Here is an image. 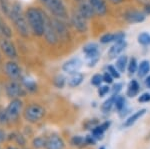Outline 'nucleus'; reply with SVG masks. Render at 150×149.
<instances>
[{
    "label": "nucleus",
    "instance_id": "obj_1",
    "mask_svg": "<svg viewBox=\"0 0 150 149\" xmlns=\"http://www.w3.org/2000/svg\"><path fill=\"white\" fill-rule=\"evenodd\" d=\"M44 15L45 14L37 8H29L26 11L25 16L29 27L37 36L44 34Z\"/></svg>",
    "mask_w": 150,
    "mask_h": 149
},
{
    "label": "nucleus",
    "instance_id": "obj_2",
    "mask_svg": "<svg viewBox=\"0 0 150 149\" xmlns=\"http://www.w3.org/2000/svg\"><path fill=\"white\" fill-rule=\"evenodd\" d=\"M10 17L13 21L16 29L19 32V34L23 37H27L29 35V24L26 19V16L23 15L22 9L19 4L15 3L10 9Z\"/></svg>",
    "mask_w": 150,
    "mask_h": 149
},
{
    "label": "nucleus",
    "instance_id": "obj_3",
    "mask_svg": "<svg viewBox=\"0 0 150 149\" xmlns=\"http://www.w3.org/2000/svg\"><path fill=\"white\" fill-rule=\"evenodd\" d=\"M44 107H42L40 104H37V103H32V104L28 105L23 112L24 118H25L26 121L30 122V123H36V122L40 121L44 117Z\"/></svg>",
    "mask_w": 150,
    "mask_h": 149
},
{
    "label": "nucleus",
    "instance_id": "obj_4",
    "mask_svg": "<svg viewBox=\"0 0 150 149\" xmlns=\"http://www.w3.org/2000/svg\"><path fill=\"white\" fill-rule=\"evenodd\" d=\"M44 6L54 14L55 16L60 18H64L67 16V12L62 0H40Z\"/></svg>",
    "mask_w": 150,
    "mask_h": 149
},
{
    "label": "nucleus",
    "instance_id": "obj_5",
    "mask_svg": "<svg viewBox=\"0 0 150 149\" xmlns=\"http://www.w3.org/2000/svg\"><path fill=\"white\" fill-rule=\"evenodd\" d=\"M22 106L23 103L19 98H14V99L11 100L5 109L9 121H15V120L18 119L21 111H22Z\"/></svg>",
    "mask_w": 150,
    "mask_h": 149
},
{
    "label": "nucleus",
    "instance_id": "obj_6",
    "mask_svg": "<svg viewBox=\"0 0 150 149\" xmlns=\"http://www.w3.org/2000/svg\"><path fill=\"white\" fill-rule=\"evenodd\" d=\"M43 35L46 41L50 44H55L58 41V35L53 26L52 20L47 17L46 14L44 15V34Z\"/></svg>",
    "mask_w": 150,
    "mask_h": 149
},
{
    "label": "nucleus",
    "instance_id": "obj_7",
    "mask_svg": "<svg viewBox=\"0 0 150 149\" xmlns=\"http://www.w3.org/2000/svg\"><path fill=\"white\" fill-rule=\"evenodd\" d=\"M5 91L6 94L11 98H18L21 97V96L25 95V91H24V88L21 84H19L16 81L12 80L9 83L6 84L5 87Z\"/></svg>",
    "mask_w": 150,
    "mask_h": 149
},
{
    "label": "nucleus",
    "instance_id": "obj_8",
    "mask_svg": "<svg viewBox=\"0 0 150 149\" xmlns=\"http://www.w3.org/2000/svg\"><path fill=\"white\" fill-rule=\"evenodd\" d=\"M72 24L78 32H86L87 30V19L79 11L74 12L72 15Z\"/></svg>",
    "mask_w": 150,
    "mask_h": 149
},
{
    "label": "nucleus",
    "instance_id": "obj_9",
    "mask_svg": "<svg viewBox=\"0 0 150 149\" xmlns=\"http://www.w3.org/2000/svg\"><path fill=\"white\" fill-rule=\"evenodd\" d=\"M65 142L60 136L56 134H52L49 137L46 138V144L45 149H64Z\"/></svg>",
    "mask_w": 150,
    "mask_h": 149
},
{
    "label": "nucleus",
    "instance_id": "obj_10",
    "mask_svg": "<svg viewBox=\"0 0 150 149\" xmlns=\"http://www.w3.org/2000/svg\"><path fill=\"white\" fill-rule=\"evenodd\" d=\"M82 66V62L79 58H72L66 61L62 66V69H63L64 72L68 74H73L78 72L79 69L81 68Z\"/></svg>",
    "mask_w": 150,
    "mask_h": 149
},
{
    "label": "nucleus",
    "instance_id": "obj_11",
    "mask_svg": "<svg viewBox=\"0 0 150 149\" xmlns=\"http://www.w3.org/2000/svg\"><path fill=\"white\" fill-rule=\"evenodd\" d=\"M5 71H6V74L12 79V80H16V79L20 78V76H21L20 67L13 61L7 62L5 65Z\"/></svg>",
    "mask_w": 150,
    "mask_h": 149
},
{
    "label": "nucleus",
    "instance_id": "obj_12",
    "mask_svg": "<svg viewBox=\"0 0 150 149\" xmlns=\"http://www.w3.org/2000/svg\"><path fill=\"white\" fill-rule=\"evenodd\" d=\"M0 47H1L2 51H3L9 58H15L16 55H17L15 47H14V45L12 44L9 40H6V39L1 40V41H0Z\"/></svg>",
    "mask_w": 150,
    "mask_h": 149
},
{
    "label": "nucleus",
    "instance_id": "obj_13",
    "mask_svg": "<svg viewBox=\"0 0 150 149\" xmlns=\"http://www.w3.org/2000/svg\"><path fill=\"white\" fill-rule=\"evenodd\" d=\"M89 3L94 10V13L97 15L102 16L107 12V7L104 0H89Z\"/></svg>",
    "mask_w": 150,
    "mask_h": 149
},
{
    "label": "nucleus",
    "instance_id": "obj_14",
    "mask_svg": "<svg viewBox=\"0 0 150 149\" xmlns=\"http://www.w3.org/2000/svg\"><path fill=\"white\" fill-rule=\"evenodd\" d=\"M126 45L127 44H126V42H125V40L115 42L114 44L110 47V49L108 50V56H109L111 59L115 58L116 56H118V55L126 48Z\"/></svg>",
    "mask_w": 150,
    "mask_h": 149
},
{
    "label": "nucleus",
    "instance_id": "obj_15",
    "mask_svg": "<svg viewBox=\"0 0 150 149\" xmlns=\"http://www.w3.org/2000/svg\"><path fill=\"white\" fill-rule=\"evenodd\" d=\"M52 23L58 35V38L60 37L63 40L66 39L68 37V31H67V28L64 25V23L61 22L60 20H58V19H52Z\"/></svg>",
    "mask_w": 150,
    "mask_h": 149
},
{
    "label": "nucleus",
    "instance_id": "obj_16",
    "mask_svg": "<svg viewBox=\"0 0 150 149\" xmlns=\"http://www.w3.org/2000/svg\"><path fill=\"white\" fill-rule=\"evenodd\" d=\"M125 18L129 23H139L145 20V14L139 11L131 10L125 14Z\"/></svg>",
    "mask_w": 150,
    "mask_h": 149
},
{
    "label": "nucleus",
    "instance_id": "obj_17",
    "mask_svg": "<svg viewBox=\"0 0 150 149\" xmlns=\"http://www.w3.org/2000/svg\"><path fill=\"white\" fill-rule=\"evenodd\" d=\"M70 75L71 76L68 78V81H67L69 87H77V86L80 85V84L82 83V81H83V79H84L83 74L79 73V72L70 74Z\"/></svg>",
    "mask_w": 150,
    "mask_h": 149
},
{
    "label": "nucleus",
    "instance_id": "obj_18",
    "mask_svg": "<svg viewBox=\"0 0 150 149\" xmlns=\"http://www.w3.org/2000/svg\"><path fill=\"white\" fill-rule=\"evenodd\" d=\"M145 113H146V109H141V110H139V111H137V112H135V113H133L131 116L128 117L127 120H125V122H124V124H123V126H124V127H130V126H132L133 124H134L135 122H136L139 118H141V117L143 116Z\"/></svg>",
    "mask_w": 150,
    "mask_h": 149
},
{
    "label": "nucleus",
    "instance_id": "obj_19",
    "mask_svg": "<svg viewBox=\"0 0 150 149\" xmlns=\"http://www.w3.org/2000/svg\"><path fill=\"white\" fill-rule=\"evenodd\" d=\"M78 11L80 12V13L86 19L91 18L94 14H95L94 13V10L92 9V7H91V5H90V3H85V2H82V3L80 4Z\"/></svg>",
    "mask_w": 150,
    "mask_h": 149
},
{
    "label": "nucleus",
    "instance_id": "obj_20",
    "mask_svg": "<svg viewBox=\"0 0 150 149\" xmlns=\"http://www.w3.org/2000/svg\"><path fill=\"white\" fill-rule=\"evenodd\" d=\"M139 90H140V86L138 82L136 80H132L129 83V85H128L127 96H129V97H135L139 93Z\"/></svg>",
    "mask_w": 150,
    "mask_h": 149
},
{
    "label": "nucleus",
    "instance_id": "obj_21",
    "mask_svg": "<svg viewBox=\"0 0 150 149\" xmlns=\"http://www.w3.org/2000/svg\"><path fill=\"white\" fill-rule=\"evenodd\" d=\"M127 65H128V58L126 55H121V56L118 57L117 61H116V68L118 69V71L120 73L125 71Z\"/></svg>",
    "mask_w": 150,
    "mask_h": 149
},
{
    "label": "nucleus",
    "instance_id": "obj_22",
    "mask_svg": "<svg viewBox=\"0 0 150 149\" xmlns=\"http://www.w3.org/2000/svg\"><path fill=\"white\" fill-rule=\"evenodd\" d=\"M150 71V62L147 60H143L138 66V76L139 77H144L148 74Z\"/></svg>",
    "mask_w": 150,
    "mask_h": 149
},
{
    "label": "nucleus",
    "instance_id": "obj_23",
    "mask_svg": "<svg viewBox=\"0 0 150 149\" xmlns=\"http://www.w3.org/2000/svg\"><path fill=\"white\" fill-rule=\"evenodd\" d=\"M22 84L26 89L28 91H31V92L36 91V89H37V84H36L35 81L31 78H28V77L22 78Z\"/></svg>",
    "mask_w": 150,
    "mask_h": 149
},
{
    "label": "nucleus",
    "instance_id": "obj_24",
    "mask_svg": "<svg viewBox=\"0 0 150 149\" xmlns=\"http://www.w3.org/2000/svg\"><path fill=\"white\" fill-rule=\"evenodd\" d=\"M115 96L116 95H112L109 99H107L106 101H104V103L102 104V106H101V109H102L103 112H105V113H107V112H109L111 109H112V107L114 106V102H115Z\"/></svg>",
    "mask_w": 150,
    "mask_h": 149
},
{
    "label": "nucleus",
    "instance_id": "obj_25",
    "mask_svg": "<svg viewBox=\"0 0 150 149\" xmlns=\"http://www.w3.org/2000/svg\"><path fill=\"white\" fill-rule=\"evenodd\" d=\"M45 144H46V138L42 137V136H38V137H35L32 140V146L35 149L45 148Z\"/></svg>",
    "mask_w": 150,
    "mask_h": 149
},
{
    "label": "nucleus",
    "instance_id": "obj_26",
    "mask_svg": "<svg viewBox=\"0 0 150 149\" xmlns=\"http://www.w3.org/2000/svg\"><path fill=\"white\" fill-rule=\"evenodd\" d=\"M114 106L118 111H121V110L125 106V99L124 97L120 95H116L115 96V102H114Z\"/></svg>",
    "mask_w": 150,
    "mask_h": 149
},
{
    "label": "nucleus",
    "instance_id": "obj_27",
    "mask_svg": "<svg viewBox=\"0 0 150 149\" xmlns=\"http://www.w3.org/2000/svg\"><path fill=\"white\" fill-rule=\"evenodd\" d=\"M104 132L105 131H104V129L101 127V125L95 126L92 129V136L95 139H102L103 135H104Z\"/></svg>",
    "mask_w": 150,
    "mask_h": 149
},
{
    "label": "nucleus",
    "instance_id": "obj_28",
    "mask_svg": "<svg viewBox=\"0 0 150 149\" xmlns=\"http://www.w3.org/2000/svg\"><path fill=\"white\" fill-rule=\"evenodd\" d=\"M97 51H98V46L95 43H89V44H87L83 47V52L85 54L94 53V52H97Z\"/></svg>",
    "mask_w": 150,
    "mask_h": 149
},
{
    "label": "nucleus",
    "instance_id": "obj_29",
    "mask_svg": "<svg viewBox=\"0 0 150 149\" xmlns=\"http://www.w3.org/2000/svg\"><path fill=\"white\" fill-rule=\"evenodd\" d=\"M138 42L141 45H148L150 43V35L148 33L143 32L138 35Z\"/></svg>",
    "mask_w": 150,
    "mask_h": 149
},
{
    "label": "nucleus",
    "instance_id": "obj_30",
    "mask_svg": "<svg viewBox=\"0 0 150 149\" xmlns=\"http://www.w3.org/2000/svg\"><path fill=\"white\" fill-rule=\"evenodd\" d=\"M65 83H66V78L63 75H57L54 78V85L57 88H63Z\"/></svg>",
    "mask_w": 150,
    "mask_h": 149
},
{
    "label": "nucleus",
    "instance_id": "obj_31",
    "mask_svg": "<svg viewBox=\"0 0 150 149\" xmlns=\"http://www.w3.org/2000/svg\"><path fill=\"white\" fill-rule=\"evenodd\" d=\"M137 68H138V66H137L136 59L131 58L129 63H128V71H129V74H134L137 71Z\"/></svg>",
    "mask_w": 150,
    "mask_h": 149
},
{
    "label": "nucleus",
    "instance_id": "obj_32",
    "mask_svg": "<svg viewBox=\"0 0 150 149\" xmlns=\"http://www.w3.org/2000/svg\"><path fill=\"white\" fill-rule=\"evenodd\" d=\"M71 144L74 146H81L82 144H85V140L80 135H75L71 139Z\"/></svg>",
    "mask_w": 150,
    "mask_h": 149
},
{
    "label": "nucleus",
    "instance_id": "obj_33",
    "mask_svg": "<svg viewBox=\"0 0 150 149\" xmlns=\"http://www.w3.org/2000/svg\"><path fill=\"white\" fill-rule=\"evenodd\" d=\"M112 41H115V35L111 34V33H107V34H104L102 37L100 38V42L103 43V44H106V43H110Z\"/></svg>",
    "mask_w": 150,
    "mask_h": 149
},
{
    "label": "nucleus",
    "instance_id": "obj_34",
    "mask_svg": "<svg viewBox=\"0 0 150 149\" xmlns=\"http://www.w3.org/2000/svg\"><path fill=\"white\" fill-rule=\"evenodd\" d=\"M13 138H14V140H15V142L17 143L19 146L25 145L26 140L23 135H21V134H19V133H13Z\"/></svg>",
    "mask_w": 150,
    "mask_h": 149
},
{
    "label": "nucleus",
    "instance_id": "obj_35",
    "mask_svg": "<svg viewBox=\"0 0 150 149\" xmlns=\"http://www.w3.org/2000/svg\"><path fill=\"white\" fill-rule=\"evenodd\" d=\"M103 81V76L100 74H95L92 78H91V84L94 86H100Z\"/></svg>",
    "mask_w": 150,
    "mask_h": 149
},
{
    "label": "nucleus",
    "instance_id": "obj_36",
    "mask_svg": "<svg viewBox=\"0 0 150 149\" xmlns=\"http://www.w3.org/2000/svg\"><path fill=\"white\" fill-rule=\"evenodd\" d=\"M108 72L113 76V78H119L120 77V72L118 71V69L116 67L112 66V65H109L108 66Z\"/></svg>",
    "mask_w": 150,
    "mask_h": 149
},
{
    "label": "nucleus",
    "instance_id": "obj_37",
    "mask_svg": "<svg viewBox=\"0 0 150 149\" xmlns=\"http://www.w3.org/2000/svg\"><path fill=\"white\" fill-rule=\"evenodd\" d=\"M109 91H110V88L108 85L100 86V88L98 89V94L100 97H103V96H105L108 92H109Z\"/></svg>",
    "mask_w": 150,
    "mask_h": 149
},
{
    "label": "nucleus",
    "instance_id": "obj_38",
    "mask_svg": "<svg viewBox=\"0 0 150 149\" xmlns=\"http://www.w3.org/2000/svg\"><path fill=\"white\" fill-rule=\"evenodd\" d=\"M8 122H9V119H8V116H7L5 110L0 111V124H6V123H8Z\"/></svg>",
    "mask_w": 150,
    "mask_h": 149
},
{
    "label": "nucleus",
    "instance_id": "obj_39",
    "mask_svg": "<svg viewBox=\"0 0 150 149\" xmlns=\"http://www.w3.org/2000/svg\"><path fill=\"white\" fill-rule=\"evenodd\" d=\"M149 101H150V93H148V92L141 94L138 98V102H140V103H146Z\"/></svg>",
    "mask_w": 150,
    "mask_h": 149
},
{
    "label": "nucleus",
    "instance_id": "obj_40",
    "mask_svg": "<svg viewBox=\"0 0 150 149\" xmlns=\"http://www.w3.org/2000/svg\"><path fill=\"white\" fill-rule=\"evenodd\" d=\"M103 81L105 83H107V84H111L113 82V76L111 75L108 71L105 72V73L103 74Z\"/></svg>",
    "mask_w": 150,
    "mask_h": 149
},
{
    "label": "nucleus",
    "instance_id": "obj_41",
    "mask_svg": "<svg viewBox=\"0 0 150 149\" xmlns=\"http://www.w3.org/2000/svg\"><path fill=\"white\" fill-rule=\"evenodd\" d=\"M84 140H85V144L88 145H94L96 142V139L92 135H87L86 137H84Z\"/></svg>",
    "mask_w": 150,
    "mask_h": 149
},
{
    "label": "nucleus",
    "instance_id": "obj_42",
    "mask_svg": "<svg viewBox=\"0 0 150 149\" xmlns=\"http://www.w3.org/2000/svg\"><path fill=\"white\" fill-rule=\"evenodd\" d=\"M121 89H122V84L121 83L115 84L112 88V95H118V93H119V91H121Z\"/></svg>",
    "mask_w": 150,
    "mask_h": 149
},
{
    "label": "nucleus",
    "instance_id": "obj_43",
    "mask_svg": "<svg viewBox=\"0 0 150 149\" xmlns=\"http://www.w3.org/2000/svg\"><path fill=\"white\" fill-rule=\"evenodd\" d=\"M114 35H115V42L122 41L125 38V33H123V32H117V33H115Z\"/></svg>",
    "mask_w": 150,
    "mask_h": 149
},
{
    "label": "nucleus",
    "instance_id": "obj_44",
    "mask_svg": "<svg viewBox=\"0 0 150 149\" xmlns=\"http://www.w3.org/2000/svg\"><path fill=\"white\" fill-rule=\"evenodd\" d=\"M7 135H6V132L3 130V129L0 128V143H2L4 140L6 139Z\"/></svg>",
    "mask_w": 150,
    "mask_h": 149
},
{
    "label": "nucleus",
    "instance_id": "obj_45",
    "mask_svg": "<svg viewBox=\"0 0 150 149\" xmlns=\"http://www.w3.org/2000/svg\"><path fill=\"white\" fill-rule=\"evenodd\" d=\"M100 125H101V127H102V128L104 129V131H106L108 128H109V126H110V122H109V121H106V122H104V123L100 124Z\"/></svg>",
    "mask_w": 150,
    "mask_h": 149
},
{
    "label": "nucleus",
    "instance_id": "obj_46",
    "mask_svg": "<svg viewBox=\"0 0 150 149\" xmlns=\"http://www.w3.org/2000/svg\"><path fill=\"white\" fill-rule=\"evenodd\" d=\"M145 84L148 88H150V75H148V77L145 79Z\"/></svg>",
    "mask_w": 150,
    "mask_h": 149
},
{
    "label": "nucleus",
    "instance_id": "obj_47",
    "mask_svg": "<svg viewBox=\"0 0 150 149\" xmlns=\"http://www.w3.org/2000/svg\"><path fill=\"white\" fill-rule=\"evenodd\" d=\"M109 1L113 4H119V3H121L123 0H109Z\"/></svg>",
    "mask_w": 150,
    "mask_h": 149
},
{
    "label": "nucleus",
    "instance_id": "obj_48",
    "mask_svg": "<svg viewBox=\"0 0 150 149\" xmlns=\"http://www.w3.org/2000/svg\"><path fill=\"white\" fill-rule=\"evenodd\" d=\"M145 11H146V13L150 14V4H147V5L145 6Z\"/></svg>",
    "mask_w": 150,
    "mask_h": 149
},
{
    "label": "nucleus",
    "instance_id": "obj_49",
    "mask_svg": "<svg viewBox=\"0 0 150 149\" xmlns=\"http://www.w3.org/2000/svg\"><path fill=\"white\" fill-rule=\"evenodd\" d=\"M6 149H18L17 147H15V146H8Z\"/></svg>",
    "mask_w": 150,
    "mask_h": 149
},
{
    "label": "nucleus",
    "instance_id": "obj_50",
    "mask_svg": "<svg viewBox=\"0 0 150 149\" xmlns=\"http://www.w3.org/2000/svg\"><path fill=\"white\" fill-rule=\"evenodd\" d=\"M99 149H106V148H105V147H103V146H102V147H100Z\"/></svg>",
    "mask_w": 150,
    "mask_h": 149
},
{
    "label": "nucleus",
    "instance_id": "obj_51",
    "mask_svg": "<svg viewBox=\"0 0 150 149\" xmlns=\"http://www.w3.org/2000/svg\"><path fill=\"white\" fill-rule=\"evenodd\" d=\"M76 1H82V0H76Z\"/></svg>",
    "mask_w": 150,
    "mask_h": 149
}]
</instances>
